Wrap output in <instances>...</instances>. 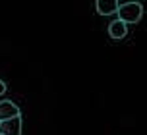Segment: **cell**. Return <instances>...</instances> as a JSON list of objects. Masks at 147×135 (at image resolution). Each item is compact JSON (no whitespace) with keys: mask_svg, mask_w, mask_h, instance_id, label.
<instances>
[{"mask_svg":"<svg viewBox=\"0 0 147 135\" xmlns=\"http://www.w3.org/2000/svg\"><path fill=\"white\" fill-rule=\"evenodd\" d=\"M118 19L124 21L126 25L128 23H138L143 15V6L140 2H122L120 8H118Z\"/></svg>","mask_w":147,"mask_h":135,"instance_id":"6da1fadb","label":"cell"},{"mask_svg":"<svg viewBox=\"0 0 147 135\" xmlns=\"http://www.w3.org/2000/svg\"><path fill=\"white\" fill-rule=\"evenodd\" d=\"M0 135H22V116L0 122Z\"/></svg>","mask_w":147,"mask_h":135,"instance_id":"7a4b0ae2","label":"cell"},{"mask_svg":"<svg viewBox=\"0 0 147 135\" xmlns=\"http://www.w3.org/2000/svg\"><path fill=\"white\" fill-rule=\"evenodd\" d=\"M20 116V108L10 102V100H0V122L12 120V118H18Z\"/></svg>","mask_w":147,"mask_h":135,"instance_id":"3957f363","label":"cell"},{"mask_svg":"<svg viewBox=\"0 0 147 135\" xmlns=\"http://www.w3.org/2000/svg\"><path fill=\"white\" fill-rule=\"evenodd\" d=\"M118 8H120V2L116 0H99L97 2V12L101 15H112V14H118Z\"/></svg>","mask_w":147,"mask_h":135,"instance_id":"277c9868","label":"cell"},{"mask_svg":"<svg viewBox=\"0 0 147 135\" xmlns=\"http://www.w3.org/2000/svg\"><path fill=\"white\" fill-rule=\"evenodd\" d=\"M109 33L112 39H124L128 35V25L120 19H114V21L109 25Z\"/></svg>","mask_w":147,"mask_h":135,"instance_id":"5b68a950","label":"cell"},{"mask_svg":"<svg viewBox=\"0 0 147 135\" xmlns=\"http://www.w3.org/2000/svg\"><path fill=\"white\" fill-rule=\"evenodd\" d=\"M6 93V85H4V81H0V95H4Z\"/></svg>","mask_w":147,"mask_h":135,"instance_id":"8992f818","label":"cell"}]
</instances>
